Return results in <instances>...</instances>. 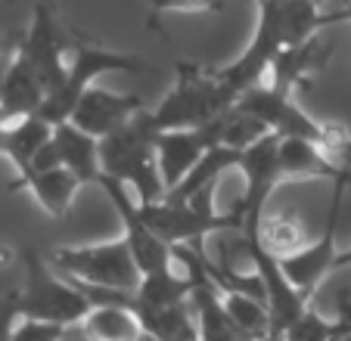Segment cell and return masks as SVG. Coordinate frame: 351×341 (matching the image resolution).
<instances>
[{
    "mask_svg": "<svg viewBox=\"0 0 351 341\" xmlns=\"http://www.w3.org/2000/svg\"><path fill=\"white\" fill-rule=\"evenodd\" d=\"M261 341H289V338H286V335H265V338H261Z\"/></svg>",
    "mask_w": 351,
    "mask_h": 341,
    "instance_id": "4316f807",
    "label": "cell"
},
{
    "mask_svg": "<svg viewBox=\"0 0 351 341\" xmlns=\"http://www.w3.org/2000/svg\"><path fill=\"white\" fill-rule=\"evenodd\" d=\"M3 131H7V118H3V112H0V140H3Z\"/></svg>",
    "mask_w": 351,
    "mask_h": 341,
    "instance_id": "83f0119b",
    "label": "cell"
},
{
    "mask_svg": "<svg viewBox=\"0 0 351 341\" xmlns=\"http://www.w3.org/2000/svg\"><path fill=\"white\" fill-rule=\"evenodd\" d=\"M221 127H224V121H221V115H218L212 125L196 127V131L159 134V140H156V162H159V174H162V180H165L168 192L184 184L186 174L202 162V155H206L208 149L221 146Z\"/></svg>",
    "mask_w": 351,
    "mask_h": 341,
    "instance_id": "30bf717a",
    "label": "cell"
},
{
    "mask_svg": "<svg viewBox=\"0 0 351 341\" xmlns=\"http://www.w3.org/2000/svg\"><path fill=\"white\" fill-rule=\"evenodd\" d=\"M53 140V125H47L40 115H28L22 121H13L0 140V155H7L13 168L19 170V180L32 170V162L47 143Z\"/></svg>",
    "mask_w": 351,
    "mask_h": 341,
    "instance_id": "9a60e30c",
    "label": "cell"
},
{
    "mask_svg": "<svg viewBox=\"0 0 351 341\" xmlns=\"http://www.w3.org/2000/svg\"><path fill=\"white\" fill-rule=\"evenodd\" d=\"M146 62L134 53H119V50H109V47H97V44H87V40H75L72 47V56H69V78L66 84L60 87L56 93L44 99L40 105V118L47 125H69L78 109L81 97H84L90 87H97L99 75H112V72H143Z\"/></svg>",
    "mask_w": 351,
    "mask_h": 341,
    "instance_id": "3957f363",
    "label": "cell"
},
{
    "mask_svg": "<svg viewBox=\"0 0 351 341\" xmlns=\"http://www.w3.org/2000/svg\"><path fill=\"white\" fill-rule=\"evenodd\" d=\"M53 143L60 149L62 168L78 177V184H97L103 168H99V140H93L90 134L78 131L75 125H60L53 127Z\"/></svg>",
    "mask_w": 351,
    "mask_h": 341,
    "instance_id": "5bb4252c",
    "label": "cell"
},
{
    "mask_svg": "<svg viewBox=\"0 0 351 341\" xmlns=\"http://www.w3.org/2000/svg\"><path fill=\"white\" fill-rule=\"evenodd\" d=\"M221 121H224V127H221V146H227L233 152H245L249 146H255L258 140H265L271 134L261 121H255L252 115H243L239 109H227L221 115Z\"/></svg>",
    "mask_w": 351,
    "mask_h": 341,
    "instance_id": "44dd1931",
    "label": "cell"
},
{
    "mask_svg": "<svg viewBox=\"0 0 351 341\" xmlns=\"http://www.w3.org/2000/svg\"><path fill=\"white\" fill-rule=\"evenodd\" d=\"M19 53L28 60V66L38 72L47 97L56 93L69 78V60H66V40L60 34V25L53 19L50 7H38L28 31L19 40Z\"/></svg>",
    "mask_w": 351,
    "mask_h": 341,
    "instance_id": "9c48e42d",
    "label": "cell"
},
{
    "mask_svg": "<svg viewBox=\"0 0 351 341\" xmlns=\"http://www.w3.org/2000/svg\"><path fill=\"white\" fill-rule=\"evenodd\" d=\"M193 279L178 270H165V273H153V276H143L134 292L137 298V310H165V307H178V304H186L193 295Z\"/></svg>",
    "mask_w": 351,
    "mask_h": 341,
    "instance_id": "2e32d148",
    "label": "cell"
},
{
    "mask_svg": "<svg viewBox=\"0 0 351 341\" xmlns=\"http://www.w3.org/2000/svg\"><path fill=\"white\" fill-rule=\"evenodd\" d=\"M16 264V251L10 249V245L0 242V270H10Z\"/></svg>",
    "mask_w": 351,
    "mask_h": 341,
    "instance_id": "cb8c5ba5",
    "label": "cell"
},
{
    "mask_svg": "<svg viewBox=\"0 0 351 341\" xmlns=\"http://www.w3.org/2000/svg\"><path fill=\"white\" fill-rule=\"evenodd\" d=\"M342 267H351V249H348V251H339V257H336V270H342Z\"/></svg>",
    "mask_w": 351,
    "mask_h": 341,
    "instance_id": "d4e9b609",
    "label": "cell"
},
{
    "mask_svg": "<svg viewBox=\"0 0 351 341\" xmlns=\"http://www.w3.org/2000/svg\"><path fill=\"white\" fill-rule=\"evenodd\" d=\"M311 239H308V230L302 217L295 211H274V214H265L261 220V249H267L274 257H289L295 251L308 249Z\"/></svg>",
    "mask_w": 351,
    "mask_h": 341,
    "instance_id": "ac0fdd59",
    "label": "cell"
},
{
    "mask_svg": "<svg viewBox=\"0 0 351 341\" xmlns=\"http://www.w3.org/2000/svg\"><path fill=\"white\" fill-rule=\"evenodd\" d=\"M156 140H159V127L149 109H143L137 118L109 134L106 140H99L103 174L125 184L134 192L137 205H156L168 192L159 174V162H156Z\"/></svg>",
    "mask_w": 351,
    "mask_h": 341,
    "instance_id": "6da1fadb",
    "label": "cell"
},
{
    "mask_svg": "<svg viewBox=\"0 0 351 341\" xmlns=\"http://www.w3.org/2000/svg\"><path fill=\"white\" fill-rule=\"evenodd\" d=\"M22 267H25V279H22V289L16 292L19 320L50 323V326L62 329H75L87 320L93 307L84 298V292L72 279L56 273L47 257H40L34 249H25Z\"/></svg>",
    "mask_w": 351,
    "mask_h": 341,
    "instance_id": "7a4b0ae2",
    "label": "cell"
},
{
    "mask_svg": "<svg viewBox=\"0 0 351 341\" xmlns=\"http://www.w3.org/2000/svg\"><path fill=\"white\" fill-rule=\"evenodd\" d=\"M47 261L66 279L99 286V289L137 292L140 279H143L125 239H112L103 245H81V249H56Z\"/></svg>",
    "mask_w": 351,
    "mask_h": 341,
    "instance_id": "5b68a950",
    "label": "cell"
},
{
    "mask_svg": "<svg viewBox=\"0 0 351 341\" xmlns=\"http://www.w3.org/2000/svg\"><path fill=\"white\" fill-rule=\"evenodd\" d=\"M330 53H332V47L326 44L320 34L308 38L305 44L283 47V50H280V56L274 60L271 75H267L265 84L277 87V90H283V93H295L298 87H305L308 81H311L314 75L326 66Z\"/></svg>",
    "mask_w": 351,
    "mask_h": 341,
    "instance_id": "7c38bea8",
    "label": "cell"
},
{
    "mask_svg": "<svg viewBox=\"0 0 351 341\" xmlns=\"http://www.w3.org/2000/svg\"><path fill=\"white\" fill-rule=\"evenodd\" d=\"M283 47H286V28H283V10H280V3L277 0L274 3L271 0L258 3V31H255V40L227 68H215L212 78L218 81L221 93L237 105V99L243 93H249L252 87L267 81L274 60L280 56Z\"/></svg>",
    "mask_w": 351,
    "mask_h": 341,
    "instance_id": "8992f818",
    "label": "cell"
},
{
    "mask_svg": "<svg viewBox=\"0 0 351 341\" xmlns=\"http://www.w3.org/2000/svg\"><path fill=\"white\" fill-rule=\"evenodd\" d=\"M10 62H13V60L0 62V93H3V84H7V72H10Z\"/></svg>",
    "mask_w": 351,
    "mask_h": 341,
    "instance_id": "484cf974",
    "label": "cell"
},
{
    "mask_svg": "<svg viewBox=\"0 0 351 341\" xmlns=\"http://www.w3.org/2000/svg\"><path fill=\"white\" fill-rule=\"evenodd\" d=\"M78 329L87 341H146L137 314L128 307H93Z\"/></svg>",
    "mask_w": 351,
    "mask_h": 341,
    "instance_id": "e0dca14e",
    "label": "cell"
},
{
    "mask_svg": "<svg viewBox=\"0 0 351 341\" xmlns=\"http://www.w3.org/2000/svg\"><path fill=\"white\" fill-rule=\"evenodd\" d=\"M44 99H47V90L40 84L38 72L16 50L13 62H10V72H7V84H3V93H0V112H3L7 125L28 118V115H38Z\"/></svg>",
    "mask_w": 351,
    "mask_h": 341,
    "instance_id": "4fadbf2b",
    "label": "cell"
},
{
    "mask_svg": "<svg viewBox=\"0 0 351 341\" xmlns=\"http://www.w3.org/2000/svg\"><path fill=\"white\" fill-rule=\"evenodd\" d=\"M22 186L32 190V196L38 199V205L50 217H62L69 211V205H72L81 184L66 168H60V170H47V174H32V177L22 180Z\"/></svg>",
    "mask_w": 351,
    "mask_h": 341,
    "instance_id": "d6986e66",
    "label": "cell"
},
{
    "mask_svg": "<svg viewBox=\"0 0 351 341\" xmlns=\"http://www.w3.org/2000/svg\"><path fill=\"white\" fill-rule=\"evenodd\" d=\"M348 332H351V316L332 323L326 316H320L314 307H308L305 316L286 332V338L289 341H342Z\"/></svg>",
    "mask_w": 351,
    "mask_h": 341,
    "instance_id": "7402d4cb",
    "label": "cell"
},
{
    "mask_svg": "<svg viewBox=\"0 0 351 341\" xmlns=\"http://www.w3.org/2000/svg\"><path fill=\"white\" fill-rule=\"evenodd\" d=\"M345 190H348L345 184H339L336 190H332V208H330V217H326L324 233H320L308 249L295 251V255H289V257H280V270H283V276L292 282V289H298L305 298H311L314 289L324 282V276L336 270V257H339L336 223H339V208H342Z\"/></svg>",
    "mask_w": 351,
    "mask_h": 341,
    "instance_id": "ba28073f",
    "label": "cell"
},
{
    "mask_svg": "<svg viewBox=\"0 0 351 341\" xmlns=\"http://www.w3.org/2000/svg\"><path fill=\"white\" fill-rule=\"evenodd\" d=\"M224 310L227 320L233 323V329L245 341H261L265 335H271V310H267L265 301H255V298L245 295H227Z\"/></svg>",
    "mask_w": 351,
    "mask_h": 341,
    "instance_id": "ffe728a7",
    "label": "cell"
},
{
    "mask_svg": "<svg viewBox=\"0 0 351 341\" xmlns=\"http://www.w3.org/2000/svg\"><path fill=\"white\" fill-rule=\"evenodd\" d=\"M227 109H233V103L221 93L212 72H202L196 62H178V81L159 103V109H153V118L159 134L196 131L212 125Z\"/></svg>",
    "mask_w": 351,
    "mask_h": 341,
    "instance_id": "277c9868",
    "label": "cell"
},
{
    "mask_svg": "<svg viewBox=\"0 0 351 341\" xmlns=\"http://www.w3.org/2000/svg\"><path fill=\"white\" fill-rule=\"evenodd\" d=\"M69 329L62 326H50V323H32V320H19L10 329V341H62Z\"/></svg>",
    "mask_w": 351,
    "mask_h": 341,
    "instance_id": "603a6c76",
    "label": "cell"
},
{
    "mask_svg": "<svg viewBox=\"0 0 351 341\" xmlns=\"http://www.w3.org/2000/svg\"><path fill=\"white\" fill-rule=\"evenodd\" d=\"M97 186L109 196V202H112V208H115V214H119L121 227H125L121 239H125L128 249H131L134 261H137V267H140V276L165 273V270L178 267V264H174V251L168 249L162 239H156L153 233H149V227L143 223L140 205H137V199L131 196V190H128L125 184H119V180L106 177V174H99Z\"/></svg>",
    "mask_w": 351,
    "mask_h": 341,
    "instance_id": "52a82bcc",
    "label": "cell"
},
{
    "mask_svg": "<svg viewBox=\"0 0 351 341\" xmlns=\"http://www.w3.org/2000/svg\"><path fill=\"white\" fill-rule=\"evenodd\" d=\"M143 109H146V103L137 93L121 97V93H109V90H99V87H90V90L81 97V103L69 125L90 134L93 140H106L109 134L125 127L131 118H137Z\"/></svg>",
    "mask_w": 351,
    "mask_h": 341,
    "instance_id": "8fae6325",
    "label": "cell"
}]
</instances>
